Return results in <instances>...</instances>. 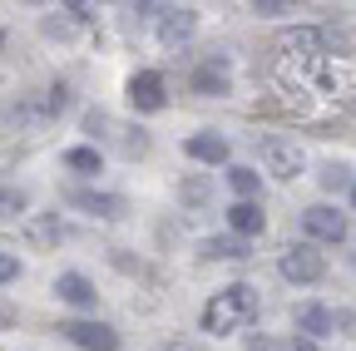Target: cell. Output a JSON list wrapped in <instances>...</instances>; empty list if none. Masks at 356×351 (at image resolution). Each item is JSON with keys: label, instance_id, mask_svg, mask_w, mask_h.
Wrapping results in <instances>:
<instances>
[{"label": "cell", "instance_id": "cell-6", "mask_svg": "<svg viewBox=\"0 0 356 351\" xmlns=\"http://www.w3.org/2000/svg\"><path fill=\"white\" fill-rule=\"evenodd\" d=\"M60 332H65L74 346H84V351H119V332L104 327V322H65Z\"/></svg>", "mask_w": 356, "mask_h": 351}, {"label": "cell", "instance_id": "cell-21", "mask_svg": "<svg viewBox=\"0 0 356 351\" xmlns=\"http://www.w3.org/2000/svg\"><path fill=\"white\" fill-rule=\"evenodd\" d=\"M44 109H50V114H65V109H70V84H55L50 99H44Z\"/></svg>", "mask_w": 356, "mask_h": 351}, {"label": "cell", "instance_id": "cell-29", "mask_svg": "<svg viewBox=\"0 0 356 351\" xmlns=\"http://www.w3.org/2000/svg\"><path fill=\"white\" fill-rule=\"evenodd\" d=\"M0 50H6V25H0Z\"/></svg>", "mask_w": 356, "mask_h": 351}, {"label": "cell", "instance_id": "cell-8", "mask_svg": "<svg viewBox=\"0 0 356 351\" xmlns=\"http://www.w3.org/2000/svg\"><path fill=\"white\" fill-rule=\"evenodd\" d=\"M193 30H198V15H193V10H163V20H159V40H163L168 50L188 45Z\"/></svg>", "mask_w": 356, "mask_h": 351}, {"label": "cell", "instance_id": "cell-13", "mask_svg": "<svg viewBox=\"0 0 356 351\" xmlns=\"http://www.w3.org/2000/svg\"><path fill=\"white\" fill-rule=\"evenodd\" d=\"M228 223H233L238 238H252V233H262V208H257L252 198H238V203L228 208Z\"/></svg>", "mask_w": 356, "mask_h": 351}, {"label": "cell", "instance_id": "cell-9", "mask_svg": "<svg viewBox=\"0 0 356 351\" xmlns=\"http://www.w3.org/2000/svg\"><path fill=\"white\" fill-rule=\"evenodd\" d=\"M193 90H198V95H228V90H233L228 65H222L218 55H213V60H203V65L193 70Z\"/></svg>", "mask_w": 356, "mask_h": 351}, {"label": "cell", "instance_id": "cell-16", "mask_svg": "<svg viewBox=\"0 0 356 351\" xmlns=\"http://www.w3.org/2000/svg\"><path fill=\"white\" fill-rule=\"evenodd\" d=\"M203 257H213V262H243L248 257V238H208L203 243Z\"/></svg>", "mask_w": 356, "mask_h": 351}, {"label": "cell", "instance_id": "cell-14", "mask_svg": "<svg viewBox=\"0 0 356 351\" xmlns=\"http://www.w3.org/2000/svg\"><path fill=\"white\" fill-rule=\"evenodd\" d=\"M25 238H30L35 247H60L65 228H60V218H55V213H40V218H30V223H25Z\"/></svg>", "mask_w": 356, "mask_h": 351}, {"label": "cell", "instance_id": "cell-5", "mask_svg": "<svg viewBox=\"0 0 356 351\" xmlns=\"http://www.w3.org/2000/svg\"><path fill=\"white\" fill-rule=\"evenodd\" d=\"M302 228H307L312 243H341V238H346V218H341L337 208L317 203V208H307V213H302Z\"/></svg>", "mask_w": 356, "mask_h": 351}, {"label": "cell", "instance_id": "cell-1", "mask_svg": "<svg viewBox=\"0 0 356 351\" xmlns=\"http://www.w3.org/2000/svg\"><path fill=\"white\" fill-rule=\"evenodd\" d=\"M257 317V287H248V282H233V287H222L208 307H203V332H213V336H222V332H238V327H248Z\"/></svg>", "mask_w": 356, "mask_h": 351}, {"label": "cell", "instance_id": "cell-12", "mask_svg": "<svg viewBox=\"0 0 356 351\" xmlns=\"http://www.w3.org/2000/svg\"><path fill=\"white\" fill-rule=\"evenodd\" d=\"M70 203L84 208V213H95V218H124V208H129L119 193H70Z\"/></svg>", "mask_w": 356, "mask_h": 351}, {"label": "cell", "instance_id": "cell-19", "mask_svg": "<svg viewBox=\"0 0 356 351\" xmlns=\"http://www.w3.org/2000/svg\"><path fill=\"white\" fill-rule=\"evenodd\" d=\"M228 183H233L238 198H252V193H257V173H252V168H233V173H228Z\"/></svg>", "mask_w": 356, "mask_h": 351}, {"label": "cell", "instance_id": "cell-20", "mask_svg": "<svg viewBox=\"0 0 356 351\" xmlns=\"http://www.w3.org/2000/svg\"><path fill=\"white\" fill-rule=\"evenodd\" d=\"M317 179H322V188H346V168H341V163H327Z\"/></svg>", "mask_w": 356, "mask_h": 351}, {"label": "cell", "instance_id": "cell-2", "mask_svg": "<svg viewBox=\"0 0 356 351\" xmlns=\"http://www.w3.org/2000/svg\"><path fill=\"white\" fill-rule=\"evenodd\" d=\"M282 277L287 282H322L327 277V257L312 247V243H292L282 252Z\"/></svg>", "mask_w": 356, "mask_h": 351}, {"label": "cell", "instance_id": "cell-4", "mask_svg": "<svg viewBox=\"0 0 356 351\" xmlns=\"http://www.w3.org/2000/svg\"><path fill=\"white\" fill-rule=\"evenodd\" d=\"M129 104L139 109V114H159L163 104H168V95H163V74L159 70H139L129 79Z\"/></svg>", "mask_w": 356, "mask_h": 351}, {"label": "cell", "instance_id": "cell-22", "mask_svg": "<svg viewBox=\"0 0 356 351\" xmlns=\"http://www.w3.org/2000/svg\"><path fill=\"white\" fill-rule=\"evenodd\" d=\"M15 277H20V257L15 252H0V287L15 282Z\"/></svg>", "mask_w": 356, "mask_h": 351}, {"label": "cell", "instance_id": "cell-17", "mask_svg": "<svg viewBox=\"0 0 356 351\" xmlns=\"http://www.w3.org/2000/svg\"><path fill=\"white\" fill-rule=\"evenodd\" d=\"M208 198H213V179H208V173H188V179L178 183V203H184V208H203Z\"/></svg>", "mask_w": 356, "mask_h": 351}, {"label": "cell", "instance_id": "cell-25", "mask_svg": "<svg viewBox=\"0 0 356 351\" xmlns=\"http://www.w3.org/2000/svg\"><path fill=\"white\" fill-rule=\"evenodd\" d=\"M287 351H317V341H312V336H302V332H297V336L287 341Z\"/></svg>", "mask_w": 356, "mask_h": 351}, {"label": "cell", "instance_id": "cell-27", "mask_svg": "<svg viewBox=\"0 0 356 351\" xmlns=\"http://www.w3.org/2000/svg\"><path fill=\"white\" fill-rule=\"evenodd\" d=\"M248 351H277V346L267 341V336H248Z\"/></svg>", "mask_w": 356, "mask_h": 351}, {"label": "cell", "instance_id": "cell-28", "mask_svg": "<svg viewBox=\"0 0 356 351\" xmlns=\"http://www.w3.org/2000/svg\"><path fill=\"white\" fill-rule=\"evenodd\" d=\"M159 351H198V346H188V341H163Z\"/></svg>", "mask_w": 356, "mask_h": 351}, {"label": "cell", "instance_id": "cell-24", "mask_svg": "<svg viewBox=\"0 0 356 351\" xmlns=\"http://www.w3.org/2000/svg\"><path fill=\"white\" fill-rule=\"evenodd\" d=\"M44 35H50V40L60 35V40H65V35H70V20H44Z\"/></svg>", "mask_w": 356, "mask_h": 351}, {"label": "cell", "instance_id": "cell-23", "mask_svg": "<svg viewBox=\"0 0 356 351\" xmlns=\"http://www.w3.org/2000/svg\"><path fill=\"white\" fill-rule=\"evenodd\" d=\"M0 208H6V213H20V208H25V193H20V188H10V193H0Z\"/></svg>", "mask_w": 356, "mask_h": 351}, {"label": "cell", "instance_id": "cell-18", "mask_svg": "<svg viewBox=\"0 0 356 351\" xmlns=\"http://www.w3.org/2000/svg\"><path fill=\"white\" fill-rule=\"evenodd\" d=\"M65 163H70L74 173H99V163H104V158H99V149H70V154H65Z\"/></svg>", "mask_w": 356, "mask_h": 351}, {"label": "cell", "instance_id": "cell-7", "mask_svg": "<svg viewBox=\"0 0 356 351\" xmlns=\"http://www.w3.org/2000/svg\"><path fill=\"white\" fill-rule=\"evenodd\" d=\"M292 327H297L302 336H312V341H322V336L337 332V312H332V307H322V302H302L297 312H292Z\"/></svg>", "mask_w": 356, "mask_h": 351}, {"label": "cell", "instance_id": "cell-30", "mask_svg": "<svg viewBox=\"0 0 356 351\" xmlns=\"http://www.w3.org/2000/svg\"><path fill=\"white\" fill-rule=\"evenodd\" d=\"M351 203H356V188H351Z\"/></svg>", "mask_w": 356, "mask_h": 351}, {"label": "cell", "instance_id": "cell-26", "mask_svg": "<svg viewBox=\"0 0 356 351\" xmlns=\"http://www.w3.org/2000/svg\"><path fill=\"white\" fill-rule=\"evenodd\" d=\"M252 10H262V15H277V10H282V0H252Z\"/></svg>", "mask_w": 356, "mask_h": 351}, {"label": "cell", "instance_id": "cell-15", "mask_svg": "<svg viewBox=\"0 0 356 351\" xmlns=\"http://www.w3.org/2000/svg\"><path fill=\"white\" fill-rule=\"evenodd\" d=\"M188 154H193L198 163H222V158H228V139H218V134H208V129H203V134L188 139Z\"/></svg>", "mask_w": 356, "mask_h": 351}, {"label": "cell", "instance_id": "cell-3", "mask_svg": "<svg viewBox=\"0 0 356 351\" xmlns=\"http://www.w3.org/2000/svg\"><path fill=\"white\" fill-rule=\"evenodd\" d=\"M257 154H262L267 173H277V179H297V173H302V149L292 139H282V134H267L257 144Z\"/></svg>", "mask_w": 356, "mask_h": 351}, {"label": "cell", "instance_id": "cell-10", "mask_svg": "<svg viewBox=\"0 0 356 351\" xmlns=\"http://www.w3.org/2000/svg\"><path fill=\"white\" fill-rule=\"evenodd\" d=\"M55 292H60V302H70V307H95V302H99L95 282H89L84 272H60Z\"/></svg>", "mask_w": 356, "mask_h": 351}, {"label": "cell", "instance_id": "cell-11", "mask_svg": "<svg viewBox=\"0 0 356 351\" xmlns=\"http://www.w3.org/2000/svg\"><path fill=\"white\" fill-rule=\"evenodd\" d=\"M322 45H327V35H322V30H282V35H277V50L302 55V60L322 55Z\"/></svg>", "mask_w": 356, "mask_h": 351}]
</instances>
